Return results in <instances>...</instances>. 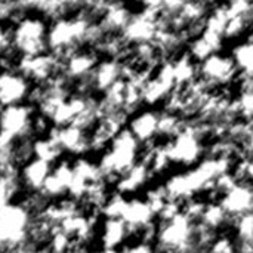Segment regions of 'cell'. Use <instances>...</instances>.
Listing matches in <instances>:
<instances>
[{"instance_id":"cell-14","label":"cell","mask_w":253,"mask_h":253,"mask_svg":"<svg viewBox=\"0 0 253 253\" xmlns=\"http://www.w3.org/2000/svg\"><path fill=\"white\" fill-rule=\"evenodd\" d=\"M49 0H15L18 9L25 13V12H39V13H43L44 9H46V4H47Z\"/></svg>"},{"instance_id":"cell-7","label":"cell","mask_w":253,"mask_h":253,"mask_svg":"<svg viewBox=\"0 0 253 253\" xmlns=\"http://www.w3.org/2000/svg\"><path fill=\"white\" fill-rule=\"evenodd\" d=\"M49 133L55 138L64 156L68 154L71 157H77L90 153L89 132L74 123L64 126H52Z\"/></svg>"},{"instance_id":"cell-1","label":"cell","mask_w":253,"mask_h":253,"mask_svg":"<svg viewBox=\"0 0 253 253\" xmlns=\"http://www.w3.org/2000/svg\"><path fill=\"white\" fill-rule=\"evenodd\" d=\"M49 18L39 12L21 13L10 25V46L19 56L37 55L49 50Z\"/></svg>"},{"instance_id":"cell-3","label":"cell","mask_w":253,"mask_h":253,"mask_svg":"<svg viewBox=\"0 0 253 253\" xmlns=\"http://www.w3.org/2000/svg\"><path fill=\"white\" fill-rule=\"evenodd\" d=\"M37 110L30 102L0 108V136L12 142L34 138V117Z\"/></svg>"},{"instance_id":"cell-11","label":"cell","mask_w":253,"mask_h":253,"mask_svg":"<svg viewBox=\"0 0 253 253\" xmlns=\"http://www.w3.org/2000/svg\"><path fill=\"white\" fill-rule=\"evenodd\" d=\"M99 230V242L105 251L119 249L129 237V228L123 218H104Z\"/></svg>"},{"instance_id":"cell-6","label":"cell","mask_w":253,"mask_h":253,"mask_svg":"<svg viewBox=\"0 0 253 253\" xmlns=\"http://www.w3.org/2000/svg\"><path fill=\"white\" fill-rule=\"evenodd\" d=\"M98 55L99 53L93 47L83 46L73 50L62 59V74L67 77L70 84L90 77L95 65L99 61Z\"/></svg>"},{"instance_id":"cell-15","label":"cell","mask_w":253,"mask_h":253,"mask_svg":"<svg viewBox=\"0 0 253 253\" xmlns=\"http://www.w3.org/2000/svg\"><path fill=\"white\" fill-rule=\"evenodd\" d=\"M10 33H9V25L0 22V56L4 55L7 50H10Z\"/></svg>"},{"instance_id":"cell-9","label":"cell","mask_w":253,"mask_h":253,"mask_svg":"<svg viewBox=\"0 0 253 253\" xmlns=\"http://www.w3.org/2000/svg\"><path fill=\"white\" fill-rule=\"evenodd\" d=\"M52 163L39 157H30L18 168V178L22 191H40L52 170Z\"/></svg>"},{"instance_id":"cell-2","label":"cell","mask_w":253,"mask_h":253,"mask_svg":"<svg viewBox=\"0 0 253 253\" xmlns=\"http://www.w3.org/2000/svg\"><path fill=\"white\" fill-rule=\"evenodd\" d=\"M34 213L21 202L0 209V251H27Z\"/></svg>"},{"instance_id":"cell-12","label":"cell","mask_w":253,"mask_h":253,"mask_svg":"<svg viewBox=\"0 0 253 253\" xmlns=\"http://www.w3.org/2000/svg\"><path fill=\"white\" fill-rule=\"evenodd\" d=\"M31 150H33L34 157H39L52 165L64 157L61 147L58 145V142L55 141V138L50 133L34 136L33 142H31Z\"/></svg>"},{"instance_id":"cell-8","label":"cell","mask_w":253,"mask_h":253,"mask_svg":"<svg viewBox=\"0 0 253 253\" xmlns=\"http://www.w3.org/2000/svg\"><path fill=\"white\" fill-rule=\"evenodd\" d=\"M73 179V163L68 159H59L53 163L49 176L46 178L40 193L47 200H58L68 196V188Z\"/></svg>"},{"instance_id":"cell-13","label":"cell","mask_w":253,"mask_h":253,"mask_svg":"<svg viewBox=\"0 0 253 253\" xmlns=\"http://www.w3.org/2000/svg\"><path fill=\"white\" fill-rule=\"evenodd\" d=\"M129 130L139 142L150 141L154 133H159V119L151 113L139 114L130 122Z\"/></svg>"},{"instance_id":"cell-4","label":"cell","mask_w":253,"mask_h":253,"mask_svg":"<svg viewBox=\"0 0 253 253\" xmlns=\"http://www.w3.org/2000/svg\"><path fill=\"white\" fill-rule=\"evenodd\" d=\"M16 68L33 84H43L62 73V59L53 52L46 50L37 55L19 56Z\"/></svg>"},{"instance_id":"cell-5","label":"cell","mask_w":253,"mask_h":253,"mask_svg":"<svg viewBox=\"0 0 253 253\" xmlns=\"http://www.w3.org/2000/svg\"><path fill=\"white\" fill-rule=\"evenodd\" d=\"M33 83L16 68H0V108L28 102Z\"/></svg>"},{"instance_id":"cell-10","label":"cell","mask_w":253,"mask_h":253,"mask_svg":"<svg viewBox=\"0 0 253 253\" xmlns=\"http://www.w3.org/2000/svg\"><path fill=\"white\" fill-rule=\"evenodd\" d=\"M123 79L122 77V61L116 58H105L99 59L98 64L95 65L89 82L92 84L93 92H104L107 90L111 84H114L117 80Z\"/></svg>"}]
</instances>
